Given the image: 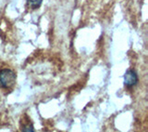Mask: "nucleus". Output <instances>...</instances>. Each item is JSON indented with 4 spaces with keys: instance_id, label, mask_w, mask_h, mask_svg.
Listing matches in <instances>:
<instances>
[{
    "instance_id": "obj_3",
    "label": "nucleus",
    "mask_w": 148,
    "mask_h": 132,
    "mask_svg": "<svg viewBox=\"0 0 148 132\" xmlns=\"http://www.w3.org/2000/svg\"><path fill=\"white\" fill-rule=\"evenodd\" d=\"M42 2H43V0H28V3H29V6L32 8H37L41 6Z\"/></svg>"
},
{
    "instance_id": "obj_4",
    "label": "nucleus",
    "mask_w": 148,
    "mask_h": 132,
    "mask_svg": "<svg viewBox=\"0 0 148 132\" xmlns=\"http://www.w3.org/2000/svg\"><path fill=\"white\" fill-rule=\"evenodd\" d=\"M22 131H28V132H34V126L32 124H26V125H23L22 128H21Z\"/></svg>"
},
{
    "instance_id": "obj_2",
    "label": "nucleus",
    "mask_w": 148,
    "mask_h": 132,
    "mask_svg": "<svg viewBox=\"0 0 148 132\" xmlns=\"http://www.w3.org/2000/svg\"><path fill=\"white\" fill-rule=\"evenodd\" d=\"M139 81L138 74L134 70L129 69L124 74V85L127 88H132L137 85Z\"/></svg>"
},
{
    "instance_id": "obj_1",
    "label": "nucleus",
    "mask_w": 148,
    "mask_h": 132,
    "mask_svg": "<svg viewBox=\"0 0 148 132\" xmlns=\"http://www.w3.org/2000/svg\"><path fill=\"white\" fill-rule=\"evenodd\" d=\"M16 81V74L11 69H2L0 71V88L7 89L11 88Z\"/></svg>"
}]
</instances>
